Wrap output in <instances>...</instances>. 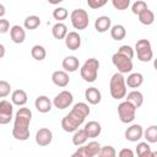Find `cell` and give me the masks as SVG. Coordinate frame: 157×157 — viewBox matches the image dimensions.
Listing matches in <instances>:
<instances>
[{"label": "cell", "instance_id": "cell-39", "mask_svg": "<svg viewBox=\"0 0 157 157\" xmlns=\"http://www.w3.org/2000/svg\"><path fill=\"white\" fill-rule=\"evenodd\" d=\"M107 2H108V0H87L88 7H91L93 10H97V9L103 7Z\"/></svg>", "mask_w": 157, "mask_h": 157}, {"label": "cell", "instance_id": "cell-2", "mask_svg": "<svg viewBox=\"0 0 157 157\" xmlns=\"http://www.w3.org/2000/svg\"><path fill=\"white\" fill-rule=\"evenodd\" d=\"M32 120V112L29 108L21 107L15 114V121L12 128V136L16 140L26 141L29 139V124Z\"/></svg>", "mask_w": 157, "mask_h": 157}, {"label": "cell", "instance_id": "cell-20", "mask_svg": "<svg viewBox=\"0 0 157 157\" xmlns=\"http://www.w3.org/2000/svg\"><path fill=\"white\" fill-rule=\"evenodd\" d=\"M142 83H144V75L141 72H131L125 78V85L126 87L130 88H139Z\"/></svg>", "mask_w": 157, "mask_h": 157}, {"label": "cell", "instance_id": "cell-11", "mask_svg": "<svg viewBox=\"0 0 157 157\" xmlns=\"http://www.w3.org/2000/svg\"><path fill=\"white\" fill-rule=\"evenodd\" d=\"M52 141H53V132L48 128H40L36 132V144L38 146L42 147L48 146L52 144Z\"/></svg>", "mask_w": 157, "mask_h": 157}, {"label": "cell", "instance_id": "cell-1", "mask_svg": "<svg viewBox=\"0 0 157 157\" xmlns=\"http://www.w3.org/2000/svg\"><path fill=\"white\" fill-rule=\"evenodd\" d=\"M90 107L85 102H78L74 104L69 114H66L61 119V128L66 132H74L80 128V125L85 121V119L90 114Z\"/></svg>", "mask_w": 157, "mask_h": 157}, {"label": "cell", "instance_id": "cell-19", "mask_svg": "<svg viewBox=\"0 0 157 157\" xmlns=\"http://www.w3.org/2000/svg\"><path fill=\"white\" fill-rule=\"evenodd\" d=\"M85 98L86 101L90 103V104H98L101 103V99H102V94H101V91L97 88V87H88L86 91H85Z\"/></svg>", "mask_w": 157, "mask_h": 157}, {"label": "cell", "instance_id": "cell-13", "mask_svg": "<svg viewBox=\"0 0 157 157\" xmlns=\"http://www.w3.org/2000/svg\"><path fill=\"white\" fill-rule=\"evenodd\" d=\"M64 39H65V45L70 50H77L81 47V36L75 31L67 32Z\"/></svg>", "mask_w": 157, "mask_h": 157}, {"label": "cell", "instance_id": "cell-17", "mask_svg": "<svg viewBox=\"0 0 157 157\" xmlns=\"http://www.w3.org/2000/svg\"><path fill=\"white\" fill-rule=\"evenodd\" d=\"M10 38L13 43L16 44H21L25 42L26 39V31L23 27L18 26V25H15L10 28Z\"/></svg>", "mask_w": 157, "mask_h": 157}, {"label": "cell", "instance_id": "cell-14", "mask_svg": "<svg viewBox=\"0 0 157 157\" xmlns=\"http://www.w3.org/2000/svg\"><path fill=\"white\" fill-rule=\"evenodd\" d=\"M52 105H53V102L49 99V97L47 96H38L34 101V107L39 112V113H48L52 110Z\"/></svg>", "mask_w": 157, "mask_h": 157}, {"label": "cell", "instance_id": "cell-23", "mask_svg": "<svg viewBox=\"0 0 157 157\" xmlns=\"http://www.w3.org/2000/svg\"><path fill=\"white\" fill-rule=\"evenodd\" d=\"M27 93L23 90H15L11 93V102L17 107H22L27 103Z\"/></svg>", "mask_w": 157, "mask_h": 157}, {"label": "cell", "instance_id": "cell-30", "mask_svg": "<svg viewBox=\"0 0 157 157\" xmlns=\"http://www.w3.org/2000/svg\"><path fill=\"white\" fill-rule=\"evenodd\" d=\"M142 137L146 139L148 144H156L157 142V126L156 125L148 126L146 130H144Z\"/></svg>", "mask_w": 157, "mask_h": 157}, {"label": "cell", "instance_id": "cell-25", "mask_svg": "<svg viewBox=\"0 0 157 157\" xmlns=\"http://www.w3.org/2000/svg\"><path fill=\"white\" fill-rule=\"evenodd\" d=\"M137 17H139L140 23H142V25H145V26H150V25H152V23L155 22V13H153V11H151L148 7H147L146 10H144L142 12H140V13L137 15Z\"/></svg>", "mask_w": 157, "mask_h": 157}, {"label": "cell", "instance_id": "cell-37", "mask_svg": "<svg viewBox=\"0 0 157 157\" xmlns=\"http://www.w3.org/2000/svg\"><path fill=\"white\" fill-rule=\"evenodd\" d=\"M112 5L117 10H126L130 6V0H112Z\"/></svg>", "mask_w": 157, "mask_h": 157}, {"label": "cell", "instance_id": "cell-26", "mask_svg": "<svg viewBox=\"0 0 157 157\" xmlns=\"http://www.w3.org/2000/svg\"><path fill=\"white\" fill-rule=\"evenodd\" d=\"M109 29H110V36L114 40H123L126 36V29L123 25H114Z\"/></svg>", "mask_w": 157, "mask_h": 157}, {"label": "cell", "instance_id": "cell-24", "mask_svg": "<svg viewBox=\"0 0 157 157\" xmlns=\"http://www.w3.org/2000/svg\"><path fill=\"white\" fill-rule=\"evenodd\" d=\"M52 34L55 39H64L65 36L67 34V27L65 23L63 22H56L53 27H52Z\"/></svg>", "mask_w": 157, "mask_h": 157}, {"label": "cell", "instance_id": "cell-15", "mask_svg": "<svg viewBox=\"0 0 157 157\" xmlns=\"http://www.w3.org/2000/svg\"><path fill=\"white\" fill-rule=\"evenodd\" d=\"M83 130H85V132H86V135H87L88 139H96V137H98L101 135L102 126H101V124L98 121L91 120V121H88V123L85 124Z\"/></svg>", "mask_w": 157, "mask_h": 157}, {"label": "cell", "instance_id": "cell-32", "mask_svg": "<svg viewBox=\"0 0 157 157\" xmlns=\"http://www.w3.org/2000/svg\"><path fill=\"white\" fill-rule=\"evenodd\" d=\"M67 16H69V12L65 7H56L53 10V17L58 22H63L64 20L67 18Z\"/></svg>", "mask_w": 157, "mask_h": 157}, {"label": "cell", "instance_id": "cell-7", "mask_svg": "<svg viewBox=\"0 0 157 157\" xmlns=\"http://www.w3.org/2000/svg\"><path fill=\"white\" fill-rule=\"evenodd\" d=\"M112 63L118 69V72H120V74H129V72H131V70L134 67L132 59L128 58L126 55H124V54H121L119 52L113 54Z\"/></svg>", "mask_w": 157, "mask_h": 157}, {"label": "cell", "instance_id": "cell-35", "mask_svg": "<svg viewBox=\"0 0 157 157\" xmlns=\"http://www.w3.org/2000/svg\"><path fill=\"white\" fill-rule=\"evenodd\" d=\"M146 9H147V4H146L145 1H142V0L135 1V2L132 4V6H131V11H132L134 15H139L140 12H142V11L146 10Z\"/></svg>", "mask_w": 157, "mask_h": 157}, {"label": "cell", "instance_id": "cell-40", "mask_svg": "<svg viewBox=\"0 0 157 157\" xmlns=\"http://www.w3.org/2000/svg\"><path fill=\"white\" fill-rule=\"evenodd\" d=\"M9 31H10V22L6 18L1 17L0 18V33L4 34V33H7Z\"/></svg>", "mask_w": 157, "mask_h": 157}, {"label": "cell", "instance_id": "cell-45", "mask_svg": "<svg viewBox=\"0 0 157 157\" xmlns=\"http://www.w3.org/2000/svg\"><path fill=\"white\" fill-rule=\"evenodd\" d=\"M49 4H52V5H58V4H60V2H63L64 0H47Z\"/></svg>", "mask_w": 157, "mask_h": 157}, {"label": "cell", "instance_id": "cell-33", "mask_svg": "<svg viewBox=\"0 0 157 157\" xmlns=\"http://www.w3.org/2000/svg\"><path fill=\"white\" fill-rule=\"evenodd\" d=\"M99 157H115L117 156V151L113 146L110 145H107V146H101V150H99V153H98Z\"/></svg>", "mask_w": 157, "mask_h": 157}, {"label": "cell", "instance_id": "cell-38", "mask_svg": "<svg viewBox=\"0 0 157 157\" xmlns=\"http://www.w3.org/2000/svg\"><path fill=\"white\" fill-rule=\"evenodd\" d=\"M118 52L121 53V54H124V55H126V56L130 58V59H132V58H134V54H135V53H134V49H132L130 45H128V44H124V45L119 47Z\"/></svg>", "mask_w": 157, "mask_h": 157}, {"label": "cell", "instance_id": "cell-22", "mask_svg": "<svg viewBox=\"0 0 157 157\" xmlns=\"http://www.w3.org/2000/svg\"><path fill=\"white\" fill-rule=\"evenodd\" d=\"M112 27V20L108 16H99L97 17V20L94 21V28L97 32L99 33H104L107 32L109 28Z\"/></svg>", "mask_w": 157, "mask_h": 157}, {"label": "cell", "instance_id": "cell-6", "mask_svg": "<svg viewBox=\"0 0 157 157\" xmlns=\"http://www.w3.org/2000/svg\"><path fill=\"white\" fill-rule=\"evenodd\" d=\"M135 52H136L137 59L142 63H148L153 58L152 45L147 39H139L135 44Z\"/></svg>", "mask_w": 157, "mask_h": 157}, {"label": "cell", "instance_id": "cell-43", "mask_svg": "<svg viewBox=\"0 0 157 157\" xmlns=\"http://www.w3.org/2000/svg\"><path fill=\"white\" fill-rule=\"evenodd\" d=\"M5 47L2 45V44H0V59H2L4 56H5Z\"/></svg>", "mask_w": 157, "mask_h": 157}, {"label": "cell", "instance_id": "cell-27", "mask_svg": "<svg viewBox=\"0 0 157 157\" xmlns=\"http://www.w3.org/2000/svg\"><path fill=\"white\" fill-rule=\"evenodd\" d=\"M39 25H40V18L38 16H36V15H29L23 21V28L25 29H29V31L38 28Z\"/></svg>", "mask_w": 157, "mask_h": 157}, {"label": "cell", "instance_id": "cell-4", "mask_svg": "<svg viewBox=\"0 0 157 157\" xmlns=\"http://www.w3.org/2000/svg\"><path fill=\"white\" fill-rule=\"evenodd\" d=\"M98 69H99V61L96 58L87 59L83 65L80 69V75L86 82H94L98 76Z\"/></svg>", "mask_w": 157, "mask_h": 157}, {"label": "cell", "instance_id": "cell-10", "mask_svg": "<svg viewBox=\"0 0 157 157\" xmlns=\"http://www.w3.org/2000/svg\"><path fill=\"white\" fill-rule=\"evenodd\" d=\"M72 102H74V96H72V93H71L70 91L64 90V91L59 92V93L54 97V99H53V105H54L55 108H58V109H66V108L71 107Z\"/></svg>", "mask_w": 157, "mask_h": 157}, {"label": "cell", "instance_id": "cell-3", "mask_svg": "<svg viewBox=\"0 0 157 157\" xmlns=\"http://www.w3.org/2000/svg\"><path fill=\"white\" fill-rule=\"evenodd\" d=\"M109 92L112 98L114 99H121L125 98L126 94V85H125V77L124 74L115 72L109 81Z\"/></svg>", "mask_w": 157, "mask_h": 157}, {"label": "cell", "instance_id": "cell-31", "mask_svg": "<svg viewBox=\"0 0 157 157\" xmlns=\"http://www.w3.org/2000/svg\"><path fill=\"white\" fill-rule=\"evenodd\" d=\"M136 153L139 157H150L155 156V152H151V147L148 142H139L136 146Z\"/></svg>", "mask_w": 157, "mask_h": 157}, {"label": "cell", "instance_id": "cell-21", "mask_svg": "<svg viewBox=\"0 0 157 157\" xmlns=\"http://www.w3.org/2000/svg\"><path fill=\"white\" fill-rule=\"evenodd\" d=\"M125 97H126L125 101L130 102L136 109L140 108L144 104V94L140 91H137V90H132L131 92H129L128 94H125Z\"/></svg>", "mask_w": 157, "mask_h": 157}, {"label": "cell", "instance_id": "cell-8", "mask_svg": "<svg viewBox=\"0 0 157 157\" xmlns=\"http://www.w3.org/2000/svg\"><path fill=\"white\" fill-rule=\"evenodd\" d=\"M118 115L121 123L124 124L132 123L136 118V108L130 102L124 101L118 105Z\"/></svg>", "mask_w": 157, "mask_h": 157}, {"label": "cell", "instance_id": "cell-16", "mask_svg": "<svg viewBox=\"0 0 157 157\" xmlns=\"http://www.w3.org/2000/svg\"><path fill=\"white\" fill-rule=\"evenodd\" d=\"M52 81L58 87H66L69 85V82H70V77H69L66 71L58 70V71H54L52 74Z\"/></svg>", "mask_w": 157, "mask_h": 157}, {"label": "cell", "instance_id": "cell-5", "mask_svg": "<svg viewBox=\"0 0 157 157\" xmlns=\"http://www.w3.org/2000/svg\"><path fill=\"white\" fill-rule=\"evenodd\" d=\"M70 21H71V25L75 29H78V31L86 29L88 27V23H90L88 13L83 9H75L70 13Z\"/></svg>", "mask_w": 157, "mask_h": 157}, {"label": "cell", "instance_id": "cell-41", "mask_svg": "<svg viewBox=\"0 0 157 157\" xmlns=\"http://www.w3.org/2000/svg\"><path fill=\"white\" fill-rule=\"evenodd\" d=\"M12 119V114H5V113H0V125H6L11 121Z\"/></svg>", "mask_w": 157, "mask_h": 157}, {"label": "cell", "instance_id": "cell-18", "mask_svg": "<svg viewBox=\"0 0 157 157\" xmlns=\"http://www.w3.org/2000/svg\"><path fill=\"white\" fill-rule=\"evenodd\" d=\"M61 65H63L64 71H66V72H75L80 67V61H78V59L76 56L69 55V56H65L63 59Z\"/></svg>", "mask_w": 157, "mask_h": 157}, {"label": "cell", "instance_id": "cell-28", "mask_svg": "<svg viewBox=\"0 0 157 157\" xmlns=\"http://www.w3.org/2000/svg\"><path fill=\"white\" fill-rule=\"evenodd\" d=\"M31 55H32V58H33L34 60L42 61V60H44L45 56H47V50H45V48H44L43 45L36 44V45H33L32 49H31Z\"/></svg>", "mask_w": 157, "mask_h": 157}, {"label": "cell", "instance_id": "cell-29", "mask_svg": "<svg viewBox=\"0 0 157 157\" xmlns=\"http://www.w3.org/2000/svg\"><path fill=\"white\" fill-rule=\"evenodd\" d=\"M87 140H88V137H87V135H86V132H85L83 129H77V130L74 131V135H72V144H74L75 146L78 147V146H81V145H85Z\"/></svg>", "mask_w": 157, "mask_h": 157}, {"label": "cell", "instance_id": "cell-44", "mask_svg": "<svg viewBox=\"0 0 157 157\" xmlns=\"http://www.w3.org/2000/svg\"><path fill=\"white\" fill-rule=\"evenodd\" d=\"M5 12H6V10H5V6H4L2 4H0V18H1V17H4Z\"/></svg>", "mask_w": 157, "mask_h": 157}, {"label": "cell", "instance_id": "cell-42", "mask_svg": "<svg viewBox=\"0 0 157 157\" xmlns=\"http://www.w3.org/2000/svg\"><path fill=\"white\" fill-rule=\"evenodd\" d=\"M118 155H119L120 157H132V156H134V152H132V150H130V148H123V150L119 151Z\"/></svg>", "mask_w": 157, "mask_h": 157}, {"label": "cell", "instance_id": "cell-34", "mask_svg": "<svg viewBox=\"0 0 157 157\" xmlns=\"http://www.w3.org/2000/svg\"><path fill=\"white\" fill-rule=\"evenodd\" d=\"M0 113L12 114L13 113V104H12V102H10L7 99H1L0 101Z\"/></svg>", "mask_w": 157, "mask_h": 157}, {"label": "cell", "instance_id": "cell-12", "mask_svg": "<svg viewBox=\"0 0 157 157\" xmlns=\"http://www.w3.org/2000/svg\"><path fill=\"white\" fill-rule=\"evenodd\" d=\"M144 128L140 124H132L125 130V139L130 142H136L140 139H142Z\"/></svg>", "mask_w": 157, "mask_h": 157}, {"label": "cell", "instance_id": "cell-36", "mask_svg": "<svg viewBox=\"0 0 157 157\" xmlns=\"http://www.w3.org/2000/svg\"><path fill=\"white\" fill-rule=\"evenodd\" d=\"M10 92H11V85L5 80H0V98L7 97Z\"/></svg>", "mask_w": 157, "mask_h": 157}, {"label": "cell", "instance_id": "cell-9", "mask_svg": "<svg viewBox=\"0 0 157 157\" xmlns=\"http://www.w3.org/2000/svg\"><path fill=\"white\" fill-rule=\"evenodd\" d=\"M101 150V144L97 141H91L87 145H81L72 153V157H94L98 156Z\"/></svg>", "mask_w": 157, "mask_h": 157}]
</instances>
